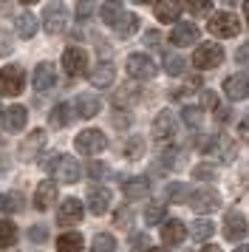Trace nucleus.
I'll use <instances>...</instances> for the list:
<instances>
[{
	"label": "nucleus",
	"instance_id": "f257e3e1",
	"mask_svg": "<svg viewBox=\"0 0 249 252\" xmlns=\"http://www.w3.org/2000/svg\"><path fill=\"white\" fill-rule=\"evenodd\" d=\"M74 148H77L82 156H96V153H102V150L108 148V136L102 133L99 127H88V130L77 133Z\"/></svg>",
	"mask_w": 249,
	"mask_h": 252
},
{
	"label": "nucleus",
	"instance_id": "9d476101",
	"mask_svg": "<svg viewBox=\"0 0 249 252\" xmlns=\"http://www.w3.org/2000/svg\"><path fill=\"white\" fill-rule=\"evenodd\" d=\"M249 232V224H247V216L241 210H229L224 218V238L226 241H244Z\"/></svg>",
	"mask_w": 249,
	"mask_h": 252
},
{
	"label": "nucleus",
	"instance_id": "0eeeda50",
	"mask_svg": "<svg viewBox=\"0 0 249 252\" xmlns=\"http://www.w3.org/2000/svg\"><path fill=\"white\" fill-rule=\"evenodd\" d=\"M124 68H127V74H130L133 80H153L158 74L156 63L147 57V54H130L127 63H124Z\"/></svg>",
	"mask_w": 249,
	"mask_h": 252
},
{
	"label": "nucleus",
	"instance_id": "7c9ffc66",
	"mask_svg": "<svg viewBox=\"0 0 249 252\" xmlns=\"http://www.w3.org/2000/svg\"><path fill=\"white\" fill-rule=\"evenodd\" d=\"M91 252H116V238H113L111 232H99V235H93Z\"/></svg>",
	"mask_w": 249,
	"mask_h": 252
},
{
	"label": "nucleus",
	"instance_id": "79ce46f5",
	"mask_svg": "<svg viewBox=\"0 0 249 252\" xmlns=\"http://www.w3.org/2000/svg\"><path fill=\"white\" fill-rule=\"evenodd\" d=\"M235 63L241 68H249V43H244V46L235 51Z\"/></svg>",
	"mask_w": 249,
	"mask_h": 252
},
{
	"label": "nucleus",
	"instance_id": "a18cd8bd",
	"mask_svg": "<svg viewBox=\"0 0 249 252\" xmlns=\"http://www.w3.org/2000/svg\"><path fill=\"white\" fill-rule=\"evenodd\" d=\"M29 238H31L34 244H43V241L48 238V229H45V227H31V229H29Z\"/></svg>",
	"mask_w": 249,
	"mask_h": 252
},
{
	"label": "nucleus",
	"instance_id": "7ed1b4c3",
	"mask_svg": "<svg viewBox=\"0 0 249 252\" xmlns=\"http://www.w3.org/2000/svg\"><path fill=\"white\" fill-rule=\"evenodd\" d=\"M51 173H54L57 182L62 184H77L79 179H82V167H79V161L74 159V156H57L54 161H51Z\"/></svg>",
	"mask_w": 249,
	"mask_h": 252
},
{
	"label": "nucleus",
	"instance_id": "09e8293b",
	"mask_svg": "<svg viewBox=\"0 0 249 252\" xmlns=\"http://www.w3.org/2000/svg\"><path fill=\"white\" fill-rule=\"evenodd\" d=\"M238 133H241V139H244V142L249 145V116H244V119H241V125H238Z\"/></svg>",
	"mask_w": 249,
	"mask_h": 252
},
{
	"label": "nucleus",
	"instance_id": "ea45409f",
	"mask_svg": "<svg viewBox=\"0 0 249 252\" xmlns=\"http://www.w3.org/2000/svg\"><path fill=\"white\" fill-rule=\"evenodd\" d=\"M184 9L192 12V14H210L213 12V3H210V0H201V3H198V0H190V3H184Z\"/></svg>",
	"mask_w": 249,
	"mask_h": 252
},
{
	"label": "nucleus",
	"instance_id": "8fccbe9b",
	"mask_svg": "<svg viewBox=\"0 0 249 252\" xmlns=\"http://www.w3.org/2000/svg\"><path fill=\"white\" fill-rule=\"evenodd\" d=\"M11 51V43H9V34H0V54H9Z\"/></svg>",
	"mask_w": 249,
	"mask_h": 252
},
{
	"label": "nucleus",
	"instance_id": "393cba45",
	"mask_svg": "<svg viewBox=\"0 0 249 252\" xmlns=\"http://www.w3.org/2000/svg\"><path fill=\"white\" fill-rule=\"evenodd\" d=\"M14 29H17V37H23V40H29V37L37 34V17H34L31 12H23L17 20H14Z\"/></svg>",
	"mask_w": 249,
	"mask_h": 252
},
{
	"label": "nucleus",
	"instance_id": "49530a36",
	"mask_svg": "<svg viewBox=\"0 0 249 252\" xmlns=\"http://www.w3.org/2000/svg\"><path fill=\"white\" fill-rule=\"evenodd\" d=\"M91 12H93V3H77V17L79 20H88Z\"/></svg>",
	"mask_w": 249,
	"mask_h": 252
},
{
	"label": "nucleus",
	"instance_id": "2eb2a0df",
	"mask_svg": "<svg viewBox=\"0 0 249 252\" xmlns=\"http://www.w3.org/2000/svg\"><path fill=\"white\" fill-rule=\"evenodd\" d=\"M85 213V207L79 198H65L62 204H60V213H57V221L62 224V227H71V224H79V218Z\"/></svg>",
	"mask_w": 249,
	"mask_h": 252
},
{
	"label": "nucleus",
	"instance_id": "b1692460",
	"mask_svg": "<svg viewBox=\"0 0 249 252\" xmlns=\"http://www.w3.org/2000/svg\"><path fill=\"white\" fill-rule=\"evenodd\" d=\"M181 3H176V0H164V3H156L153 6V12H156V17L161 20V23H173V20H179L181 14Z\"/></svg>",
	"mask_w": 249,
	"mask_h": 252
},
{
	"label": "nucleus",
	"instance_id": "9b49d317",
	"mask_svg": "<svg viewBox=\"0 0 249 252\" xmlns=\"http://www.w3.org/2000/svg\"><path fill=\"white\" fill-rule=\"evenodd\" d=\"M62 68H65L68 77H82V74L88 71V54L77 46L65 48V51H62Z\"/></svg>",
	"mask_w": 249,
	"mask_h": 252
},
{
	"label": "nucleus",
	"instance_id": "c03bdc74",
	"mask_svg": "<svg viewBox=\"0 0 249 252\" xmlns=\"http://www.w3.org/2000/svg\"><path fill=\"white\" fill-rule=\"evenodd\" d=\"M192 176H195V179H215V167H210V164H198V167L192 170Z\"/></svg>",
	"mask_w": 249,
	"mask_h": 252
},
{
	"label": "nucleus",
	"instance_id": "f8f14e48",
	"mask_svg": "<svg viewBox=\"0 0 249 252\" xmlns=\"http://www.w3.org/2000/svg\"><path fill=\"white\" fill-rule=\"evenodd\" d=\"M198 26L195 23H190V20H184V23H176L173 26V32H170V43L173 46H179V48H184V46H192V43H198Z\"/></svg>",
	"mask_w": 249,
	"mask_h": 252
},
{
	"label": "nucleus",
	"instance_id": "6e6d98bb",
	"mask_svg": "<svg viewBox=\"0 0 249 252\" xmlns=\"http://www.w3.org/2000/svg\"><path fill=\"white\" fill-rule=\"evenodd\" d=\"M235 252H249V244H244V247H238Z\"/></svg>",
	"mask_w": 249,
	"mask_h": 252
},
{
	"label": "nucleus",
	"instance_id": "473e14b6",
	"mask_svg": "<svg viewBox=\"0 0 249 252\" xmlns=\"http://www.w3.org/2000/svg\"><path fill=\"white\" fill-rule=\"evenodd\" d=\"M0 210H3V213H20L23 210V195L20 193H3L0 195Z\"/></svg>",
	"mask_w": 249,
	"mask_h": 252
},
{
	"label": "nucleus",
	"instance_id": "3c124183",
	"mask_svg": "<svg viewBox=\"0 0 249 252\" xmlns=\"http://www.w3.org/2000/svg\"><path fill=\"white\" fill-rule=\"evenodd\" d=\"M127 218H130V213H127V210H119V213H116V224H119V227H127Z\"/></svg>",
	"mask_w": 249,
	"mask_h": 252
},
{
	"label": "nucleus",
	"instance_id": "c756f323",
	"mask_svg": "<svg viewBox=\"0 0 249 252\" xmlns=\"http://www.w3.org/2000/svg\"><path fill=\"white\" fill-rule=\"evenodd\" d=\"M43 145H45V133H43V130H34L31 136L26 139V145L20 148V156H23V159H34V150L43 148Z\"/></svg>",
	"mask_w": 249,
	"mask_h": 252
},
{
	"label": "nucleus",
	"instance_id": "aec40b11",
	"mask_svg": "<svg viewBox=\"0 0 249 252\" xmlns=\"http://www.w3.org/2000/svg\"><path fill=\"white\" fill-rule=\"evenodd\" d=\"M187 235V227H184V221H176V218H170L161 224V241L167 244V247H179L181 241Z\"/></svg>",
	"mask_w": 249,
	"mask_h": 252
},
{
	"label": "nucleus",
	"instance_id": "72a5a7b5",
	"mask_svg": "<svg viewBox=\"0 0 249 252\" xmlns=\"http://www.w3.org/2000/svg\"><path fill=\"white\" fill-rule=\"evenodd\" d=\"M136 29H139V17H136V14H127V12H124V17L119 20V23H116V34H119V37H130Z\"/></svg>",
	"mask_w": 249,
	"mask_h": 252
},
{
	"label": "nucleus",
	"instance_id": "f704fd0d",
	"mask_svg": "<svg viewBox=\"0 0 249 252\" xmlns=\"http://www.w3.org/2000/svg\"><path fill=\"white\" fill-rule=\"evenodd\" d=\"M17 241V227L11 221H0V250H6Z\"/></svg>",
	"mask_w": 249,
	"mask_h": 252
},
{
	"label": "nucleus",
	"instance_id": "c9c22d12",
	"mask_svg": "<svg viewBox=\"0 0 249 252\" xmlns=\"http://www.w3.org/2000/svg\"><path fill=\"white\" fill-rule=\"evenodd\" d=\"M181 119H184V125L198 127L204 122V114H201V108H195V105H184L181 108Z\"/></svg>",
	"mask_w": 249,
	"mask_h": 252
},
{
	"label": "nucleus",
	"instance_id": "864d4df0",
	"mask_svg": "<svg viewBox=\"0 0 249 252\" xmlns=\"http://www.w3.org/2000/svg\"><path fill=\"white\" fill-rule=\"evenodd\" d=\"M201 252H221V247H215V244H207Z\"/></svg>",
	"mask_w": 249,
	"mask_h": 252
},
{
	"label": "nucleus",
	"instance_id": "423d86ee",
	"mask_svg": "<svg viewBox=\"0 0 249 252\" xmlns=\"http://www.w3.org/2000/svg\"><path fill=\"white\" fill-rule=\"evenodd\" d=\"M190 207L195 213H215L221 207V195L213 187H198L190 193Z\"/></svg>",
	"mask_w": 249,
	"mask_h": 252
},
{
	"label": "nucleus",
	"instance_id": "f03ea898",
	"mask_svg": "<svg viewBox=\"0 0 249 252\" xmlns=\"http://www.w3.org/2000/svg\"><path fill=\"white\" fill-rule=\"evenodd\" d=\"M221 63H224V48L218 43H201L195 48V54H192V65L198 71H213Z\"/></svg>",
	"mask_w": 249,
	"mask_h": 252
},
{
	"label": "nucleus",
	"instance_id": "bb28decb",
	"mask_svg": "<svg viewBox=\"0 0 249 252\" xmlns=\"http://www.w3.org/2000/svg\"><path fill=\"white\" fill-rule=\"evenodd\" d=\"M190 235L195 241H210L215 235V224L210 221V218H198V221H192V227H190Z\"/></svg>",
	"mask_w": 249,
	"mask_h": 252
},
{
	"label": "nucleus",
	"instance_id": "13d9d810",
	"mask_svg": "<svg viewBox=\"0 0 249 252\" xmlns=\"http://www.w3.org/2000/svg\"><path fill=\"white\" fill-rule=\"evenodd\" d=\"M147 252H167V250H161V247H153V250H147Z\"/></svg>",
	"mask_w": 249,
	"mask_h": 252
},
{
	"label": "nucleus",
	"instance_id": "de8ad7c7",
	"mask_svg": "<svg viewBox=\"0 0 249 252\" xmlns=\"http://www.w3.org/2000/svg\"><path fill=\"white\" fill-rule=\"evenodd\" d=\"M88 173H91V176H93V179H99V176H105V173H108V167H105L102 161H91Z\"/></svg>",
	"mask_w": 249,
	"mask_h": 252
},
{
	"label": "nucleus",
	"instance_id": "4468645a",
	"mask_svg": "<svg viewBox=\"0 0 249 252\" xmlns=\"http://www.w3.org/2000/svg\"><path fill=\"white\" fill-rule=\"evenodd\" d=\"M29 122V108H23V105H11V108H3V127L9 130V133H17L23 130Z\"/></svg>",
	"mask_w": 249,
	"mask_h": 252
},
{
	"label": "nucleus",
	"instance_id": "5fc2aeb1",
	"mask_svg": "<svg viewBox=\"0 0 249 252\" xmlns=\"http://www.w3.org/2000/svg\"><path fill=\"white\" fill-rule=\"evenodd\" d=\"M6 167H9V161H6V159H0V173H6Z\"/></svg>",
	"mask_w": 249,
	"mask_h": 252
},
{
	"label": "nucleus",
	"instance_id": "58836bf2",
	"mask_svg": "<svg viewBox=\"0 0 249 252\" xmlns=\"http://www.w3.org/2000/svg\"><path fill=\"white\" fill-rule=\"evenodd\" d=\"M142 153H145V142H142L139 136H133L127 145H124V156H127V159H139Z\"/></svg>",
	"mask_w": 249,
	"mask_h": 252
},
{
	"label": "nucleus",
	"instance_id": "5701e85b",
	"mask_svg": "<svg viewBox=\"0 0 249 252\" xmlns=\"http://www.w3.org/2000/svg\"><path fill=\"white\" fill-rule=\"evenodd\" d=\"M122 193L130 198V201H139V198H147L150 195V182L145 176H136V179H127L122 184Z\"/></svg>",
	"mask_w": 249,
	"mask_h": 252
},
{
	"label": "nucleus",
	"instance_id": "37998d69",
	"mask_svg": "<svg viewBox=\"0 0 249 252\" xmlns=\"http://www.w3.org/2000/svg\"><path fill=\"white\" fill-rule=\"evenodd\" d=\"M201 108H210V111H215V108H218V96H215L213 91H201Z\"/></svg>",
	"mask_w": 249,
	"mask_h": 252
},
{
	"label": "nucleus",
	"instance_id": "2f4dec72",
	"mask_svg": "<svg viewBox=\"0 0 249 252\" xmlns=\"http://www.w3.org/2000/svg\"><path fill=\"white\" fill-rule=\"evenodd\" d=\"M71 105L68 102H60V105H54V111H51V125L54 127H65L68 122H71Z\"/></svg>",
	"mask_w": 249,
	"mask_h": 252
},
{
	"label": "nucleus",
	"instance_id": "e433bc0d",
	"mask_svg": "<svg viewBox=\"0 0 249 252\" xmlns=\"http://www.w3.org/2000/svg\"><path fill=\"white\" fill-rule=\"evenodd\" d=\"M164 216H167V207H164V204H150L145 210V221H147V224H161Z\"/></svg>",
	"mask_w": 249,
	"mask_h": 252
},
{
	"label": "nucleus",
	"instance_id": "20e7f679",
	"mask_svg": "<svg viewBox=\"0 0 249 252\" xmlns=\"http://www.w3.org/2000/svg\"><path fill=\"white\" fill-rule=\"evenodd\" d=\"M207 29H210L213 37H238L241 34V20L232 12H215L210 17Z\"/></svg>",
	"mask_w": 249,
	"mask_h": 252
},
{
	"label": "nucleus",
	"instance_id": "a19ab883",
	"mask_svg": "<svg viewBox=\"0 0 249 252\" xmlns=\"http://www.w3.org/2000/svg\"><path fill=\"white\" fill-rule=\"evenodd\" d=\"M184 195H187V187H184V184H170V187H167V198H170V201L184 204Z\"/></svg>",
	"mask_w": 249,
	"mask_h": 252
},
{
	"label": "nucleus",
	"instance_id": "f3484780",
	"mask_svg": "<svg viewBox=\"0 0 249 252\" xmlns=\"http://www.w3.org/2000/svg\"><path fill=\"white\" fill-rule=\"evenodd\" d=\"M111 207V190L108 187H91L88 190V210L93 216H105Z\"/></svg>",
	"mask_w": 249,
	"mask_h": 252
},
{
	"label": "nucleus",
	"instance_id": "cd10ccee",
	"mask_svg": "<svg viewBox=\"0 0 249 252\" xmlns=\"http://www.w3.org/2000/svg\"><path fill=\"white\" fill-rule=\"evenodd\" d=\"M139 88L136 85H122V88H116V94H113V105L116 108H127L130 102H136L139 99Z\"/></svg>",
	"mask_w": 249,
	"mask_h": 252
},
{
	"label": "nucleus",
	"instance_id": "6e6552de",
	"mask_svg": "<svg viewBox=\"0 0 249 252\" xmlns=\"http://www.w3.org/2000/svg\"><path fill=\"white\" fill-rule=\"evenodd\" d=\"M204 153H207V156H218L221 161H232L238 156V148H235V142H232L229 136L215 133V136L204 145Z\"/></svg>",
	"mask_w": 249,
	"mask_h": 252
},
{
	"label": "nucleus",
	"instance_id": "a878e982",
	"mask_svg": "<svg viewBox=\"0 0 249 252\" xmlns=\"http://www.w3.org/2000/svg\"><path fill=\"white\" fill-rule=\"evenodd\" d=\"M82 247H85V241H82L79 232H62L57 238V250L60 252H82Z\"/></svg>",
	"mask_w": 249,
	"mask_h": 252
},
{
	"label": "nucleus",
	"instance_id": "c85d7f7f",
	"mask_svg": "<svg viewBox=\"0 0 249 252\" xmlns=\"http://www.w3.org/2000/svg\"><path fill=\"white\" fill-rule=\"evenodd\" d=\"M99 12H102V20H105L108 26H113V29H116V23H119V20L124 17V6H122V3H105Z\"/></svg>",
	"mask_w": 249,
	"mask_h": 252
},
{
	"label": "nucleus",
	"instance_id": "39448f33",
	"mask_svg": "<svg viewBox=\"0 0 249 252\" xmlns=\"http://www.w3.org/2000/svg\"><path fill=\"white\" fill-rule=\"evenodd\" d=\"M26 88V71L20 65H6L0 68V94L3 96H17Z\"/></svg>",
	"mask_w": 249,
	"mask_h": 252
},
{
	"label": "nucleus",
	"instance_id": "4d7b16f0",
	"mask_svg": "<svg viewBox=\"0 0 249 252\" xmlns=\"http://www.w3.org/2000/svg\"><path fill=\"white\" fill-rule=\"evenodd\" d=\"M244 14H247V23H249V3H244Z\"/></svg>",
	"mask_w": 249,
	"mask_h": 252
},
{
	"label": "nucleus",
	"instance_id": "052dcab7",
	"mask_svg": "<svg viewBox=\"0 0 249 252\" xmlns=\"http://www.w3.org/2000/svg\"><path fill=\"white\" fill-rule=\"evenodd\" d=\"M0 114H3V108H0Z\"/></svg>",
	"mask_w": 249,
	"mask_h": 252
},
{
	"label": "nucleus",
	"instance_id": "bf43d9fd",
	"mask_svg": "<svg viewBox=\"0 0 249 252\" xmlns=\"http://www.w3.org/2000/svg\"><path fill=\"white\" fill-rule=\"evenodd\" d=\"M0 145H3V139H0Z\"/></svg>",
	"mask_w": 249,
	"mask_h": 252
},
{
	"label": "nucleus",
	"instance_id": "a211bd4d",
	"mask_svg": "<svg viewBox=\"0 0 249 252\" xmlns=\"http://www.w3.org/2000/svg\"><path fill=\"white\" fill-rule=\"evenodd\" d=\"M74 111H77V116H82V119H93V116L102 111L99 96H93V94H79L77 99H74Z\"/></svg>",
	"mask_w": 249,
	"mask_h": 252
},
{
	"label": "nucleus",
	"instance_id": "603ef678",
	"mask_svg": "<svg viewBox=\"0 0 249 252\" xmlns=\"http://www.w3.org/2000/svg\"><path fill=\"white\" fill-rule=\"evenodd\" d=\"M158 40H161V37H158V32H147V34H145L147 46H158Z\"/></svg>",
	"mask_w": 249,
	"mask_h": 252
},
{
	"label": "nucleus",
	"instance_id": "412c9836",
	"mask_svg": "<svg viewBox=\"0 0 249 252\" xmlns=\"http://www.w3.org/2000/svg\"><path fill=\"white\" fill-rule=\"evenodd\" d=\"M57 201V184L54 182H40L37 184V190H34V207L45 213L48 207Z\"/></svg>",
	"mask_w": 249,
	"mask_h": 252
},
{
	"label": "nucleus",
	"instance_id": "6ab92c4d",
	"mask_svg": "<svg viewBox=\"0 0 249 252\" xmlns=\"http://www.w3.org/2000/svg\"><path fill=\"white\" fill-rule=\"evenodd\" d=\"M57 82V71L51 63H40L37 68H34V88H37V94L43 91H51Z\"/></svg>",
	"mask_w": 249,
	"mask_h": 252
},
{
	"label": "nucleus",
	"instance_id": "dca6fc26",
	"mask_svg": "<svg viewBox=\"0 0 249 252\" xmlns=\"http://www.w3.org/2000/svg\"><path fill=\"white\" fill-rule=\"evenodd\" d=\"M88 77H91V85H93V88H111L113 80H116V68H113L111 63L102 60V63L93 65V71H91Z\"/></svg>",
	"mask_w": 249,
	"mask_h": 252
},
{
	"label": "nucleus",
	"instance_id": "1a4fd4ad",
	"mask_svg": "<svg viewBox=\"0 0 249 252\" xmlns=\"http://www.w3.org/2000/svg\"><path fill=\"white\" fill-rule=\"evenodd\" d=\"M65 23H68V14H65V6L62 3H48L43 12V29L48 34H60L65 32Z\"/></svg>",
	"mask_w": 249,
	"mask_h": 252
},
{
	"label": "nucleus",
	"instance_id": "ddd939ff",
	"mask_svg": "<svg viewBox=\"0 0 249 252\" xmlns=\"http://www.w3.org/2000/svg\"><path fill=\"white\" fill-rule=\"evenodd\" d=\"M224 94L229 102H241L249 96V77L247 74H232L224 80Z\"/></svg>",
	"mask_w": 249,
	"mask_h": 252
},
{
	"label": "nucleus",
	"instance_id": "4c0bfd02",
	"mask_svg": "<svg viewBox=\"0 0 249 252\" xmlns=\"http://www.w3.org/2000/svg\"><path fill=\"white\" fill-rule=\"evenodd\" d=\"M164 71H167L170 77H179V74H184V60L176 57V54H167V57H164Z\"/></svg>",
	"mask_w": 249,
	"mask_h": 252
},
{
	"label": "nucleus",
	"instance_id": "4be33fe9",
	"mask_svg": "<svg viewBox=\"0 0 249 252\" xmlns=\"http://www.w3.org/2000/svg\"><path fill=\"white\" fill-rule=\"evenodd\" d=\"M176 133V116L170 111H158L156 119H153V136L161 142V139H170Z\"/></svg>",
	"mask_w": 249,
	"mask_h": 252
}]
</instances>
